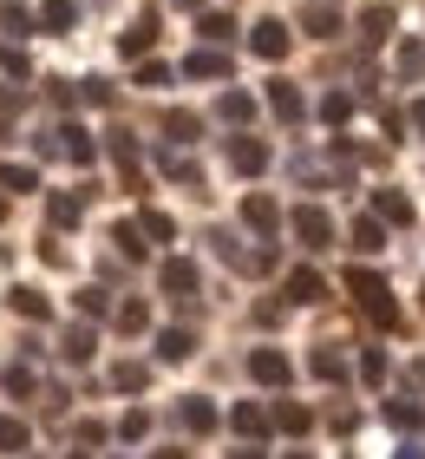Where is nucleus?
Returning <instances> with one entry per match:
<instances>
[{
	"label": "nucleus",
	"instance_id": "f257e3e1",
	"mask_svg": "<svg viewBox=\"0 0 425 459\" xmlns=\"http://www.w3.org/2000/svg\"><path fill=\"white\" fill-rule=\"evenodd\" d=\"M347 296L360 302V316H367L373 328H399V308H393L387 276H373V269H347Z\"/></svg>",
	"mask_w": 425,
	"mask_h": 459
},
{
	"label": "nucleus",
	"instance_id": "f03ea898",
	"mask_svg": "<svg viewBox=\"0 0 425 459\" xmlns=\"http://www.w3.org/2000/svg\"><path fill=\"white\" fill-rule=\"evenodd\" d=\"M288 223H294V237H302V249H327V243H334V217L314 211V204H302Z\"/></svg>",
	"mask_w": 425,
	"mask_h": 459
},
{
	"label": "nucleus",
	"instance_id": "7ed1b4c3",
	"mask_svg": "<svg viewBox=\"0 0 425 459\" xmlns=\"http://www.w3.org/2000/svg\"><path fill=\"white\" fill-rule=\"evenodd\" d=\"M249 374H255V381H262V387H288L294 361H288L282 348H255V354H249Z\"/></svg>",
	"mask_w": 425,
	"mask_h": 459
},
{
	"label": "nucleus",
	"instance_id": "20e7f679",
	"mask_svg": "<svg viewBox=\"0 0 425 459\" xmlns=\"http://www.w3.org/2000/svg\"><path fill=\"white\" fill-rule=\"evenodd\" d=\"M242 223L255 230V237H275V230H282V211H275V197L249 191V197H242Z\"/></svg>",
	"mask_w": 425,
	"mask_h": 459
},
{
	"label": "nucleus",
	"instance_id": "39448f33",
	"mask_svg": "<svg viewBox=\"0 0 425 459\" xmlns=\"http://www.w3.org/2000/svg\"><path fill=\"white\" fill-rule=\"evenodd\" d=\"M157 282H164V296H177V302H190V296H197V263L170 256V263L157 269Z\"/></svg>",
	"mask_w": 425,
	"mask_h": 459
},
{
	"label": "nucleus",
	"instance_id": "423d86ee",
	"mask_svg": "<svg viewBox=\"0 0 425 459\" xmlns=\"http://www.w3.org/2000/svg\"><path fill=\"white\" fill-rule=\"evenodd\" d=\"M249 47H255V59H282L288 53V27L282 20H262V27L249 33Z\"/></svg>",
	"mask_w": 425,
	"mask_h": 459
},
{
	"label": "nucleus",
	"instance_id": "0eeeda50",
	"mask_svg": "<svg viewBox=\"0 0 425 459\" xmlns=\"http://www.w3.org/2000/svg\"><path fill=\"white\" fill-rule=\"evenodd\" d=\"M229 164H236L242 178L268 171V144H262V138H236V144H229Z\"/></svg>",
	"mask_w": 425,
	"mask_h": 459
},
{
	"label": "nucleus",
	"instance_id": "6e6552de",
	"mask_svg": "<svg viewBox=\"0 0 425 459\" xmlns=\"http://www.w3.org/2000/svg\"><path fill=\"white\" fill-rule=\"evenodd\" d=\"M229 427H236L242 440H262V433L275 427V413H268V407H255V401H242L236 413H229Z\"/></svg>",
	"mask_w": 425,
	"mask_h": 459
},
{
	"label": "nucleus",
	"instance_id": "1a4fd4ad",
	"mask_svg": "<svg viewBox=\"0 0 425 459\" xmlns=\"http://www.w3.org/2000/svg\"><path fill=\"white\" fill-rule=\"evenodd\" d=\"M53 138H59V152H66L72 164H92V158H98V144H92V138H85V132H79V125H59V132H53Z\"/></svg>",
	"mask_w": 425,
	"mask_h": 459
},
{
	"label": "nucleus",
	"instance_id": "9d476101",
	"mask_svg": "<svg viewBox=\"0 0 425 459\" xmlns=\"http://www.w3.org/2000/svg\"><path fill=\"white\" fill-rule=\"evenodd\" d=\"M327 282L314 276V269H288V302H321Z\"/></svg>",
	"mask_w": 425,
	"mask_h": 459
},
{
	"label": "nucleus",
	"instance_id": "9b49d317",
	"mask_svg": "<svg viewBox=\"0 0 425 459\" xmlns=\"http://www.w3.org/2000/svg\"><path fill=\"white\" fill-rule=\"evenodd\" d=\"M151 39H157V20H138L132 33H118V53L124 59H144V53H151Z\"/></svg>",
	"mask_w": 425,
	"mask_h": 459
},
{
	"label": "nucleus",
	"instance_id": "f8f14e48",
	"mask_svg": "<svg viewBox=\"0 0 425 459\" xmlns=\"http://www.w3.org/2000/svg\"><path fill=\"white\" fill-rule=\"evenodd\" d=\"M268 112L282 118V125H294V118H302V92H294V86H282V79H275V86H268Z\"/></svg>",
	"mask_w": 425,
	"mask_h": 459
},
{
	"label": "nucleus",
	"instance_id": "ddd939ff",
	"mask_svg": "<svg viewBox=\"0 0 425 459\" xmlns=\"http://www.w3.org/2000/svg\"><path fill=\"white\" fill-rule=\"evenodd\" d=\"M373 217H379V223H399V230H406V223H412V204L399 197V191H379V197H373Z\"/></svg>",
	"mask_w": 425,
	"mask_h": 459
},
{
	"label": "nucleus",
	"instance_id": "4468645a",
	"mask_svg": "<svg viewBox=\"0 0 425 459\" xmlns=\"http://www.w3.org/2000/svg\"><path fill=\"white\" fill-rule=\"evenodd\" d=\"M387 33H393V7H367L360 13V39H367V47H379Z\"/></svg>",
	"mask_w": 425,
	"mask_h": 459
},
{
	"label": "nucleus",
	"instance_id": "2eb2a0df",
	"mask_svg": "<svg viewBox=\"0 0 425 459\" xmlns=\"http://www.w3.org/2000/svg\"><path fill=\"white\" fill-rule=\"evenodd\" d=\"M183 73H190V79H229V59H223V53H190Z\"/></svg>",
	"mask_w": 425,
	"mask_h": 459
},
{
	"label": "nucleus",
	"instance_id": "dca6fc26",
	"mask_svg": "<svg viewBox=\"0 0 425 459\" xmlns=\"http://www.w3.org/2000/svg\"><path fill=\"white\" fill-rule=\"evenodd\" d=\"M92 348H98L92 328H66V342H59V354H66L72 368H79V361H92Z\"/></svg>",
	"mask_w": 425,
	"mask_h": 459
},
{
	"label": "nucleus",
	"instance_id": "f3484780",
	"mask_svg": "<svg viewBox=\"0 0 425 459\" xmlns=\"http://www.w3.org/2000/svg\"><path fill=\"white\" fill-rule=\"evenodd\" d=\"M157 354H164V361H190V354H197L190 328H164V335H157Z\"/></svg>",
	"mask_w": 425,
	"mask_h": 459
},
{
	"label": "nucleus",
	"instance_id": "a211bd4d",
	"mask_svg": "<svg viewBox=\"0 0 425 459\" xmlns=\"http://www.w3.org/2000/svg\"><path fill=\"white\" fill-rule=\"evenodd\" d=\"M177 420H183L190 433H217V407H209V401H183Z\"/></svg>",
	"mask_w": 425,
	"mask_h": 459
},
{
	"label": "nucleus",
	"instance_id": "6ab92c4d",
	"mask_svg": "<svg viewBox=\"0 0 425 459\" xmlns=\"http://www.w3.org/2000/svg\"><path fill=\"white\" fill-rule=\"evenodd\" d=\"M13 316H27V322H47V316H53V302L39 296V289H13Z\"/></svg>",
	"mask_w": 425,
	"mask_h": 459
},
{
	"label": "nucleus",
	"instance_id": "aec40b11",
	"mask_svg": "<svg viewBox=\"0 0 425 459\" xmlns=\"http://www.w3.org/2000/svg\"><path fill=\"white\" fill-rule=\"evenodd\" d=\"M138 230H144V237H151V243H170V237H177V223H170L164 211H151V204H144V211H138Z\"/></svg>",
	"mask_w": 425,
	"mask_h": 459
},
{
	"label": "nucleus",
	"instance_id": "412c9836",
	"mask_svg": "<svg viewBox=\"0 0 425 459\" xmlns=\"http://www.w3.org/2000/svg\"><path fill=\"white\" fill-rule=\"evenodd\" d=\"M0 191H39V171L33 164H0Z\"/></svg>",
	"mask_w": 425,
	"mask_h": 459
},
{
	"label": "nucleus",
	"instance_id": "4be33fe9",
	"mask_svg": "<svg viewBox=\"0 0 425 459\" xmlns=\"http://www.w3.org/2000/svg\"><path fill=\"white\" fill-rule=\"evenodd\" d=\"M27 420H13V413H0V453H27Z\"/></svg>",
	"mask_w": 425,
	"mask_h": 459
},
{
	"label": "nucleus",
	"instance_id": "5701e85b",
	"mask_svg": "<svg viewBox=\"0 0 425 459\" xmlns=\"http://www.w3.org/2000/svg\"><path fill=\"white\" fill-rule=\"evenodd\" d=\"M72 13H79L72 0H47V7H39V27H47V33H66V27H72Z\"/></svg>",
	"mask_w": 425,
	"mask_h": 459
},
{
	"label": "nucleus",
	"instance_id": "b1692460",
	"mask_svg": "<svg viewBox=\"0 0 425 459\" xmlns=\"http://www.w3.org/2000/svg\"><path fill=\"white\" fill-rule=\"evenodd\" d=\"M118 335H144V328H151V316H144V302H118Z\"/></svg>",
	"mask_w": 425,
	"mask_h": 459
},
{
	"label": "nucleus",
	"instance_id": "393cba45",
	"mask_svg": "<svg viewBox=\"0 0 425 459\" xmlns=\"http://www.w3.org/2000/svg\"><path fill=\"white\" fill-rule=\"evenodd\" d=\"M321 381H347V361H340V348H314V361H308Z\"/></svg>",
	"mask_w": 425,
	"mask_h": 459
},
{
	"label": "nucleus",
	"instance_id": "a878e982",
	"mask_svg": "<svg viewBox=\"0 0 425 459\" xmlns=\"http://www.w3.org/2000/svg\"><path fill=\"white\" fill-rule=\"evenodd\" d=\"M393 66H399V79H419V73H425V47H419V39H399V59H393Z\"/></svg>",
	"mask_w": 425,
	"mask_h": 459
},
{
	"label": "nucleus",
	"instance_id": "bb28decb",
	"mask_svg": "<svg viewBox=\"0 0 425 459\" xmlns=\"http://www.w3.org/2000/svg\"><path fill=\"white\" fill-rule=\"evenodd\" d=\"M353 249H367V256H373V249H387V230H379V217H360V223H353Z\"/></svg>",
	"mask_w": 425,
	"mask_h": 459
},
{
	"label": "nucleus",
	"instance_id": "cd10ccee",
	"mask_svg": "<svg viewBox=\"0 0 425 459\" xmlns=\"http://www.w3.org/2000/svg\"><path fill=\"white\" fill-rule=\"evenodd\" d=\"M275 427H282V433H308V427H314V413H308V407H294V401H282V407H275Z\"/></svg>",
	"mask_w": 425,
	"mask_h": 459
},
{
	"label": "nucleus",
	"instance_id": "c85d7f7f",
	"mask_svg": "<svg viewBox=\"0 0 425 459\" xmlns=\"http://www.w3.org/2000/svg\"><path fill=\"white\" fill-rule=\"evenodd\" d=\"M387 420H393V427H425V407L399 394V401H387Z\"/></svg>",
	"mask_w": 425,
	"mask_h": 459
},
{
	"label": "nucleus",
	"instance_id": "c756f323",
	"mask_svg": "<svg viewBox=\"0 0 425 459\" xmlns=\"http://www.w3.org/2000/svg\"><path fill=\"white\" fill-rule=\"evenodd\" d=\"M302 27H308V33H321V39H334V33H340V13H334V7H308Z\"/></svg>",
	"mask_w": 425,
	"mask_h": 459
},
{
	"label": "nucleus",
	"instance_id": "7c9ffc66",
	"mask_svg": "<svg viewBox=\"0 0 425 459\" xmlns=\"http://www.w3.org/2000/svg\"><path fill=\"white\" fill-rule=\"evenodd\" d=\"M223 118H229V125H249V118H255V99H249V92H223Z\"/></svg>",
	"mask_w": 425,
	"mask_h": 459
},
{
	"label": "nucleus",
	"instance_id": "2f4dec72",
	"mask_svg": "<svg viewBox=\"0 0 425 459\" xmlns=\"http://www.w3.org/2000/svg\"><path fill=\"white\" fill-rule=\"evenodd\" d=\"M112 243L124 249V256H144V249H151V243H144V230H138V223H118V230H112Z\"/></svg>",
	"mask_w": 425,
	"mask_h": 459
},
{
	"label": "nucleus",
	"instance_id": "473e14b6",
	"mask_svg": "<svg viewBox=\"0 0 425 459\" xmlns=\"http://www.w3.org/2000/svg\"><path fill=\"white\" fill-rule=\"evenodd\" d=\"M144 381H151V374H144L138 361H118V368H112V387H124V394H138Z\"/></svg>",
	"mask_w": 425,
	"mask_h": 459
},
{
	"label": "nucleus",
	"instance_id": "72a5a7b5",
	"mask_svg": "<svg viewBox=\"0 0 425 459\" xmlns=\"http://www.w3.org/2000/svg\"><path fill=\"white\" fill-rule=\"evenodd\" d=\"M321 118H327V125H347V118H353V99H347V92H327V99H321Z\"/></svg>",
	"mask_w": 425,
	"mask_h": 459
},
{
	"label": "nucleus",
	"instance_id": "f704fd0d",
	"mask_svg": "<svg viewBox=\"0 0 425 459\" xmlns=\"http://www.w3.org/2000/svg\"><path fill=\"white\" fill-rule=\"evenodd\" d=\"M144 433H151V413H144V407H132V413L118 420V440H144Z\"/></svg>",
	"mask_w": 425,
	"mask_h": 459
},
{
	"label": "nucleus",
	"instance_id": "c9c22d12",
	"mask_svg": "<svg viewBox=\"0 0 425 459\" xmlns=\"http://www.w3.org/2000/svg\"><path fill=\"white\" fill-rule=\"evenodd\" d=\"M0 33H33V13L7 0V7H0Z\"/></svg>",
	"mask_w": 425,
	"mask_h": 459
},
{
	"label": "nucleus",
	"instance_id": "e433bc0d",
	"mask_svg": "<svg viewBox=\"0 0 425 459\" xmlns=\"http://www.w3.org/2000/svg\"><path fill=\"white\" fill-rule=\"evenodd\" d=\"M197 27H203V39H217V47H223V39L236 33V20H229V13H203Z\"/></svg>",
	"mask_w": 425,
	"mask_h": 459
},
{
	"label": "nucleus",
	"instance_id": "4c0bfd02",
	"mask_svg": "<svg viewBox=\"0 0 425 459\" xmlns=\"http://www.w3.org/2000/svg\"><path fill=\"white\" fill-rule=\"evenodd\" d=\"M360 381H367V387L387 381V354H379V348H367V361H360Z\"/></svg>",
	"mask_w": 425,
	"mask_h": 459
},
{
	"label": "nucleus",
	"instance_id": "58836bf2",
	"mask_svg": "<svg viewBox=\"0 0 425 459\" xmlns=\"http://www.w3.org/2000/svg\"><path fill=\"white\" fill-rule=\"evenodd\" d=\"M105 308H112L105 289H79V316H105Z\"/></svg>",
	"mask_w": 425,
	"mask_h": 459
},
{
	"label": "nucleus",
	"instance_id": "ea45409f",
	"mask_svg": "<svg viewBox=\"0 0 425 459\" xmlns=\"http://www.w3.org/2000/svg\"><path fill=\"white\" fill-rule=\"evenodd\" d=\"M79 211H85V204H79V197H66V191H59V197H53V223H79Z\"/></svg>",
	"mask_w": 425,
	"mask_h": 459
},
{
	"label": "nucleus",
	"instance_id": "a19ab883",
	"mask_svg": "<svg viewBox=\"0 0 425 459\" xmlns=\"http://www.w3.org/2000/svg\"><path fill=\"white\" fill-rule=\"evenodd\" d=\"M138 86H170V66H157V59H144V66H138Z\"/></svg>",
	"mask_w": 425,
	"mask_h": 459
},
{
	"label": "nucleus",
	"instance_id": "79ce46f5",
	"mask_svg": "<svg viewBox=\"0 0 425 459\" xmlns=\"http://www.w3.org/2000/svg\"><path fill=\"white\" fill-rule=\"evenodd\" d=\"M7 394H33V368L13 361V368H7Z\"/></svg>",
	"mask_w": 425,
	"mask_h": 459
},
{
	"label": "nucleus",
	"instance_id": "37998d69",
	"mask_svg": "<svg viewBox=\"0 0 425 459\" xmlns=\"http://www.w3.org/2000/svg\"><path fill=\"white\" fill-rule=\"evenodd\" d=\"M79 92H85V106H112V86H105V79H85Z\"/></svg>",
	"mask_w": 425,
	"mask_h": 459
},
{
	"label": "nucleus",
	"instance_id": "c03bdc74",
	"mask_svg": "<svg viewBox=\"0 0 425 459\" xmlns=\"http://www.w3.org/2000/svg\"><path fill=\"white\" fill-rule=\"evenodd\" d=\"M164 125H170V138H197V118H190V112H170Z\"/></svg>",
	"mask_w": 425,
	"mask_h": 459
},
{
	"label": "nucleus",
	"instance_id": "a18cd8bd",
	"mask_svg": "<svg viewBox=\"0 0 425 459\" xmlns=\"http://www.w3.org/2000/svg\"><path fill=\"white\" fill-rule=\"evenodd\" d=\"M412 125H419V132H425V99H419V106H412Z\"/></svg>",
	"mask_w": 425,
	"mask_h": 459
},
{
	"label": "nucleus",
	"instance_id": "49530a36",
	"mask_svg": "<svg viewBox=\"0 0 425 459\" xmlns=\"http://www.w3.org/2000/svg\"><path fill=\"white\" fill-rule=\"evenodd\" d=\"M399 459H425V446H406V453H399Z\"/></svg>",
	"mask_w": 425,
	"mask_h": 459
},
{
	"label": "nucleus",
	"instance_id": "de8ad7c7",
	"mask_svg": "<svg viewBox=\"0 0 425 459\" xmlns=\"http://www.w3.org/2000/svg\"><path fill=\"white\" fill-rule=\"evenodd\" d=\"M236 459H262V453H255V446H242V453H236Z\"/></svg>",
	"mask_w": 425,
	"mask_h": 459
},
{
	"label": "nucleus",
	"instance_id": "09e8293b",
	"mask_svg": "<svg viewBox=\"0 0 425 459\" xmlns=\"http://www.w3.org/2000/svg\"><path fill=\"white\" fill-rule=\"evenodd\" d=\"M282 459H314V453H282Z\"/></svg>",
	"mask_w": 425,
	"mask_h": 459
},
{
	"label": "nucleus",
	"instance_id": "8fccbe9b",
	"mask_svg": "<svg viewBox=\"0 0 425 459\" xmlns=\"http://www.w3.org/2000/svg\"><path fill=\"white\" fill-rule=\"evenodd\" d=\"M157 459H183V453H157Z\"/></svg>",
	"mask_w": 425,
	"mask_h": 459
},
{
	"label": "nucleus",
	"instance_id": "3c124183",
	"mask_svg": "<svg viewBox=\"0 0 425 459\" xmlns=\"http://www.w3.org/2000/svg\"><path fill=\"white\" fill-rule=\"evenodd\" d=\"M0 217H7V197H0Z\"/></svg>",
	"mask_w": 425,
	"mask_h": 459
},
{
	"label": "nucleus",
	"instance_id": "603ef678",
	"mask_svg": "<svg viewBox=\"0 0 425 459\" xmlns=\"http://www.w3.org/2000/svg\"><path fill=\"white\" fill-rule=\"evenodd\" d=\"M72 459H85V453H72Z\"/></svg>",
	"mask_w": 425,
	"mask_h": 459
}]
</instances>
